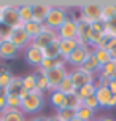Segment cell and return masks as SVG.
I'll list each match as a JSON object with an SVG mask.
<instances>
[{
	"instance_id": "6da1fadb",
	"label": "cell",
	"mask_w": 116,
	"mask_h": 121,
	"mask_svg": "<svg viewBox=\"0 0 116 121\" xmlns=\"http://www.w3.org/2000/svg\"><path fill=\"white\" fill-rule=\"evenodd\" d=\"M45 102H46V96L43 92L32 91V92H27V96L22 99L21 110L24 115H40V112L45 107Z\"/></svg>"
},
{
	"instance_id": "7a4b0ae2",
	"label": "cell",
	"mask_w": 116,
	"mask_h": 121,
	"mask_svg": "<svg viewBox=\"0 0 116 121\" xmlns=\"http://www.w3.org/2000/svg\"><path fill=\"white\" fill-rule=\"evenodd\" d=\"M0 24L8 26V27H11L13 30L24 27V24H22L21 19H19L18 5H13V3H2V8H0Z\"/></svg>"
},
{
	"instance_id": "3957f363",
	"label": "cell",
	"mask_w": 116,
	"mask_h": 121,
	"mask_svg": "<svg viewBox=\"0 0 116 121\" xmlns=\"http://www.w3.org/2000/svg\"><path fill=\"white\" fill-rule=\"evenodd\" d=\"M68 18H70V16H68V8L67 6H54L53 5L49 14L46 16V19H45V27L53 29V30L57 32L59 27H61Z\"/></svg>"
},
{
	"instance_id": "277c9868",
	"label": "cell",
	"mask_w": 116,
	"mask_h": 121,
	"mask_svg": "<svg viewBox=\"0 0 116 121\" xmlns=\"http://www.w3.org/2000/svg\"><path fill=\"white\" fill-rule=\"evenodd\" d=\"M92 54V48L86 46V45H79L76 49H73L70 54L65 57V64L72 65V69H76V67H81L84 64V60Z\"/></svg>"
},
{
	"instance_id": "5b68a950",
	"label": "cell",
	"mask_w": 116,
	"mask_h": 121,
	"mask_svg": "<svg viewBox=\"0 0 116 121\" xmlns=\"http://www.w3.org/2000/svg\"><path fill=\"white\" fill-rule=\"evenodd\" d=\"M68 77H70V80H72V83H73L76 91H78L79 88H83V86L89 85V83H94V80H95V75L83 70L81 67H76V69L68 70Z\"/></svg>"
},
{
	"instance_id": "8992f818",
	"label": "cell",
	"mask_w": 116,
	"mask_h": 121,
	"mask_svg": "<svg viewBox=\"0 0 116 121\" xmlns=\"http://www.w3.org/2000/svg\"><path fill=\"white\" fill-rule=\"evenodd\" d=\"M79 18L86 19L89 22L100 21V18H102V3L89 2V3L81 5V8H79Z\"/></svg>"
},
{
	"instance_id": "52a82bcc",
	"label": "cell",
	"mask_w": 116,
	"mask_h": 121,
	"mask_svg": "<svg viewBox=\"0 0 116 121\" xmlns=\"http://www.w3.org/2000/svg\"><path fill=\"white\" fill-rule=\"evenodd\" d=\"M59 40H78V22L75 18H68L57 30Z\"/></svg>"
},
{
	"instance_id": "ba28073f",
	"label": "cell",
	"mask_w": 116,
	"mask_h": 121,
	"mask_svg": "<svg viewBox=\"0 0 116 121\" xmlns=\"http://www.w3.org/2000/svg\"><path fill=\"white\" fill-rule=\"evenodd\" d=\"M59 40V37H57V32L53 29H48V27H45L41 30V34H38V37H35L33 40H32V45L33 46H37L40 49H45L48 48L51 43H54Z\"/></svg>"
},
{
	"instance_id": "9c48e42d",
	"label": "cell",
	"mask_w": 116,
	"mask_h": 121,
	"mask_svg": "<svg viewBox=\"0 0 116 121\" xmlns=\"http://www.w3.org/2000/svg\"><path fill=\"white\" fill-rule=\"evenodd\" d=\"M43 75L46 77V80L49 83V92H53V91H56L59 88L62 80L68 75V70H67V67H57V69H53L49 72L43 73Z\"/></svg>"
},
{
	"instance_id": "30bf717a",
	"label": "cell",
	"mask_w": 116,
	"mask_h": 121,
	"mask_svg": "<svg viewBox=\"0 0 116 121\" xmlns=\"http://www.w3.org/2000/svg\"><path fill=\"white\" fill-rule=\"evenodd\" d=\"M24 59H25V62H27L29 65L38 69V67L41 65V62L45 60L43 49L37 48V46H33V45L30 43V46H29V48L24 51Z\"/></svg>"
},
{
	"instance_id": "8fae6325",
	"label": "cell",
	"mask_w": 116,
	"mask_h": 121,
	"mask_svg": "<svg viewBox=\"0 0 116 121\" xmlns=\"http://www.w3.org/2000/svg\"><path fill=\"white\" fill-rule=\"evenodd\" d=\"M16 46H18L19 49H27L29 46H30L32 43V38L29 35H27V32L24 30V27H21V29H14L11 34V38H10Z\"/></svg>"
},
{
	"instance_id": "7c38bea8",
	"label": "cell",
	"mask_w": 116,
	"mask_h": 121,
	"mask_svg": "<svg viewBox=\"0 0 116 121\" xmlns=\"http://www.w3.org/2000/svg\"><path fill=\"white\" fill-rule=\"evenodd\" d=\"M21 49L11 42V40H5L0 42V59L2 60H11L14 57H18Z\"/></svg>"
},
{
	"instance_id": "4fadbf2b",
	"label": "cell",
	"mask_w": 116,
	"mask_h": 121,
	"mask_svg": "<svg viewBox=\"0 0 116 121\" xmlns=\"http://www.w3.org/2000/svg\"><path fill=\"white\" fill-rule=\"evenodd\" d=\"M53 5L51 3H45V2H38V3H32V11H33V21L45 24V19L49 14Z\"/></svg>"
},
{
	"instance_id": "5bb4252c",
	"label": "cell",
	"mask_w": 116,
	"mask_h": 121,
	"mask_svg": "<svg viewBox=\"0 0 116 121\" xmlns=\"http://www.w3.org/2000/svg\"><path fill=\"white\" fill-rule=\"evenodd\" d=\"M78 22V42L79 45H86L89 46V37H91V22L83 18L76 19Z\"/></svg>"
},
{
	"instance_id": "9a60e30c",
	"label": "cell",
	"mask_w": 116,
	"mask_h": 121,
	"mask_svg": "<svg viewBox=\"0 0 116 121\" xmlns=\"http://www.w3.org/2000/svg\"><path fill=\"white\" fill-rule=\"evenodd\" d=\"M57 67H67L65 64V60L62 59V57H57V59H45L41 62V65L35 69V72L37 73H46L49 70H53V69H57Z\"/></svg>"
},
{
	"instance_id": "2e32d148",
	"label": "cell",
	"mask_w": 116,
	"mask_h": 121,
	"mask_svg": "<svg viewBox=\"0 0 116 121\" xmlns=\"http://www.w3.org/2000/svg\"><path fill=\"white\" fill-rule=\"evenodd\" d=\"M13 77H14V75H13L10 65L0 64V92H3V91L8 88V85L11 83Z\"/></svg>"
},
{
	"instance_id": "e0dca14e",
	"label": "cell",
	"mask_w": 116,
	"mask_h": 121,
	"mask_svg": "<svg viewBox=\"0 0 116 121\" xmlns=\"http://www.w3.org/2000/svg\"><path fill=\"white\" fill-rule=\"evenodd\" d=\"M95 99H97V102H99V107L100 108H107V105H108V102H110V99H111V94L110 89H108V86H100V88H97L95 89Z\"/></svg>"
},
{
	"instance_id": "ac0fdd59",
	"label": "cell",
	"mask_w": 116,
	"mask_h": 121,
	"mask_svg": "<svg viewBox=\"0 0 116 121\" xmlns=\"http://www.w3.org/2000/svg\"><path fill=\"white\" fill-rule=\"evenodd\" d=\"M49 104H51L56 110L65 108V105H67V96L62 94L61 91L56 89V91H53V92H49Z\"/></svg>"
},
{
	"instance_id": "d6986e66",
	"label": "cell",
	"mask_w": 116,
	"mask_h": 121,
	"mask_svg": "<svg viewBox=\"0 0 116 121\" xmlns=\"http://www.w3.org/2000/svg\"><path fill=\"white\" fill-rule=\"evenodd\" d=\"M97 77L100 78H104L105 81H110V80L116 78V62H108V64H105V65L100 67V70H99Z\"/></svg>"
},
{
	"instance_id": "ffe728a7",
	"label": "cell",
	"mask_w": 116,
	"mask_h": 121,
	"mask_svg": "<svg viewBox=\"0 0 116 121\" xmlns=\"http://www.w3.org/2000/svg\"><path fill=\"white\" fill-rule=\"evenodd\" d=\"M79 46L78 40H59V51H61V57L65 59L73 49Z\"/></svg>"
},
{
	"instance_id": "44dd1931",
	"label": "cell",
	"mask_w": 116,
	"mask_h": 121,
	"mask_svg": "<svg viewBox=\"0 0 116 121\" xmlns=\"http://www.w3.org/2000/svg\"><path fill=\"white\" fill-rule=\"evenodd\" d=\"M18 13H19V19L22 24H27L33 21V11H32V3H22L18 5Z\"/></svg>"
},
{
	"instance_id": "7402d4cb",
	"label": "cell",
	"mask_w": 116,
	"mask_h": 121,
	"mask_svg": "<svg viewBox=\"0 0 116 121\" xmlns=\"http://www.w3.org/2000/svg\"><path fill=\"white\" fill-rule=\"evenodd\" d=\"M0 118H2V121H27L22 110H13V108H8V107L5 108L3 115Z\"/></svg>"
},
{
	"instance_id": "603a6c76",
	"label": "cell",
	"mask_w": 116,
	"mask_h": 121,
	"mask_svg": "<svg viewBox=\"0 0 116 121\" xmlns=\"http://www.w3.org/2000/svg\"><path fill=\"white\" fill-rule=\"evenodd\" d=\"M92 54H94L95 59H97V62L100 64V67L113 60L111 53L108 51V49H105V48H92Z\"/></svg>"
},
{
	"instance_id": "cb8c5ba5",
	"label": "cell",
	"mask_w": 116,
	"mask_h": 121,
	"mask_svg": "<svg viewBox=\"0 0 116 121\" xmlns=\"http://www.w3.org/2000/svg\"><path fill=\"white\" fill-rule=\"evenodd\" d=\"M22 77H13L11 83L8 85V88H6L5 91H3V94H11V96H19L21 92H22Z\"/></svg>"
},
{
	"instance_id": "d4e9b609",
	"label": "cell",
	"mask_w": 116,
	"mask_h": 121,
	"mask_svg": "<svg viewBox=\"0 0 116 121\" xmlns=\"http://www.w3.org/2000/svg\"><path fill=\"white\" fill-rule=\"evenodd\" d=\"M37 80L38 75L37 72H30L22 77V88H24L27 92H32V91H37Z\"/></svg>"
},
{
	"instance_id": "484cf974",
	"label": "cell",
	"mask_w": 116,
	"mask_h": 121,
	"mask_svg": "<svg viewBox=\"0 0 116 121\" xmlns=\"http://www.w3.org/2000/svg\"><path fill=\"white\" fill-rule=\"evenodd\" d=\"M116 16V2H108V3H102V18L100 21L108 22L110 19Z\"/></svg>"
},
{
	"instance_id": "4316f807",
	"label": "cell",
	"mask_w": 116,
	"mask_h": 121,
	"mask_svg": "<svg viewBox=\"0 0 116 121\" xmlns=\"http://www.w3.org/2000/svg\"><path fill=\"white\" fill-rule=\"evenodd\" d=\"M43 29H45V24H40V22H35V21H30V22L24 24V30L27 32V35L30 37L32 40L35 37H38V34H41Z\"/></svg>"
},
{
	"instance_id": "83f0119b",
	"label": "cell",
	"mask_w": 116,
	"mask_h": 121,
	"mask_svg": "<svg viewBox=\"0 0 116 121\" xmlns=\"http://www.w3.org/2000/svg\"><path fill=\"white\" fill-rule=\"evenodd\" d=\"M81 69L86 70V72H89V73H92V75H97L99 70H100V64H99L97 59L94 57V54H91L87 59L84 60V64L81 65Z\"/></svg>"
},
{
	"instance_id": "f1b7e54d",
	"label": "cell",
	"mask_w": 116,
	"mask_h": 121,
	"mask_svg": "<svg viewBox=\"0 0 116 121\" xmlns=\"http://www.w3.org/2000/svg\"><path fill=\"white\" fill-rule=\"evenodd\" d=\"M43 54H45V59H57L61 57V51H59V40L54 43H51L48 48L43 49Z\"/></svg>"
},
{
	"instance_id": "f546056e",
	"label": "cell",
	"mask_w": 116,
	"mask_h": 121,
	"mask_svg": "<svg viewBox=\"0 0 116 121\" xmlns=\"http://www.w3.org/2000/svg\"><path fill=\"white\" fill-rule=\"evenodd\" d=\"M76 118L81 121H95L97 112L89 110V108H86V107H81L79 110H76Z\"/></svg>"
},
{
	"instance_id": "4dcf8cb0",
	"label": "cell",
	"mask_w": 116,
	"mask_h": 121,
	"mask_svg": "<svg viewBox=\"0 0 116 121\" xmlns=\"http://www.w3.org/2000/svg\"><path fill=\"white\" fill-rule=\"evenodd\" d=\"M57 91H61L62 94H65V96H70V94L76 92V89H75V86H73V83H72V80H70V77H68V75L62 80V83L59 85Z\"/></svg>"
},
{
	"instance_id": "1f68e13d",
	"label": "cell",
	"mask_w": 116,
	"mask_h": 121,
	"mask_svg": "<svg viewBox=\"0 0 116 121\" xmlns=\"http://www.w3.org/2000/svg\"><path fill=\"white\" fill-rule=\"evenodd\" d=\"M57 118L61 121H72L73 118H76V110H72V108H59V110H56V113H54Z\"/></svg>"
},
{
	"instance_id": "d6a6232c",
	"label": "cell",
	"mask_w": 116,
	"mask_h": 121,
	"mask_svg": "<svg viewBox=\"0 0 116 121\" xmlns=\"http://www.w3.org/2000/svg\"><path fill=\"white\" fill-rule=\"evenodd\" d=\"M65 107H67V108H72V110H79L83 107V99H81L76 92H73V94L67 96V105H65Z\"/></svg>"
},
{
	"instance_id": "836d02e7",
	"label": "cell",
	"mask_w": 116,
	"mask_h": 121,
	"mask_svg": "<svg viewBox=\"0 0 116 121\" xmlns=\"http://www.w3.org/2000/svg\"><path fill=\"white\" fill-rule=\"evenodd\" d=\"M95 85L94 83H89V85H86V86H83V88H79L78 91H76V94H78L83 100L84 99H87V97H92L94 94H95Z\"/></svg>"
},
{
	"instance_id": "e575fe53",
	"label": "cell",
	"mask_w": 116,
	"mask_h": 121,
	"mask_svg": "<svg viewBox=\"0 0 116 121\" xmlns=\"http://www.w3.org/2000/svg\"><path fill=\"white\" fill-rule=\"evenodd\" d=\"M6 96V107L13 110H21L22 105V99L19 96H11V94H5Z\"/></svg>"
},
{
	"instance_id": "d590c367",
	"label": "cell",
	"mask_w": 116,
	"mask_h": 121,
	"mask_svg": "<svg viewBox=\"0 0 116 121\" xmlns=\"http://www.w3.org/2000/svg\"><path fill=\"white\" fill-rule=\"evenodd\" d=\"M37 75H38V80H37V91H40V92H43V94L49 92V83H48V80H46V77H45L43 73H37Z\"/></svg>"
},
{
	"instance_id": "8d00e7d4",
	"label": "cell",
	"mask_w": 116,
	"mask_h": 121,
	"mask_svg": "<svg viewBox=\"0 0 116 121\" xmlns=\"http://www.w3.org/2000/svg\"><path fill=\"white\" fill-rule=\"evenodd\" d=\"M83 107H86V108H89V110H94V112H97V110L100 108V107H99L97 99H95V96L84 99V100H83Z\"/></svg>"
},
{
	"instance_id": "74e56055",
	"label": "cell",
	"mask_w": 116,
	"mask_h": 121,
	"mask_svg": "<svg viewBox=\"0 0 116 121\" xmlns=\"http://www.w3.org/2000/svg\"><path fill=\"white\" fill-rule=\"evenodd\" d=\"M13 34V29L8 27V26L0 24V42H5V40H10Z\"/></svg>"
},
{
	"instance_id": "f35d334b",
	"label": "cell",
	"mask_w": 116,
	"mask_h": 121,
	"mask_svg": "<svg viewBox=\"0 0 116 121\" xmlns=\"http://www.w3.org/2000/svg\"><path fill=\"white\" fill-rule=\"evenodd\" d=\"M105 32H107L108 35L116 38V16L113 19H110L108 22H105Z\"/></svg>"
},
{
	"instance_id": "ab89813d",
	"label": "cell",
	"mask_w": 116,
	"mask_h": 121,
	"mask_svg": "<svg viewBox=\"0 0 116 121\" xmlns=\"http://www.w3.org/2000/svg\"><path fill=\"white\" fill-rule=\"evenodd\" d=\"M107 49L111 53V56H116V38L113 37L110 40V43H108V46H107Z\"/></svg>"
},
{
	"instance_id": "60d3db41",
	"label": "cell",
	"mask_w": 116,
	"mask_h": 121,
	"mask_svg": "<svg viewBox=\"0 0 116 121\" xmlns=\"http://www.w3.org/2000/svg\"><path fill=\"white\" fill-rule=\"evenodd\" d=\"M5 108H6V96L2 92V94H0V116L3 115Z\"/></svg>"
},
{
	"instance_id": "b9f144b4",
	"label": "cell",
	"mask_w": 116,
	"mask_h": 121,
	"mask_svg": "<svg viewBox=\"0 0 116 121\" xmlns=\"http://www.w3.org/2000/svg\"><path fill=\"white\" fill-rule=\"evenodd\" d=\"M107 86H108V89H110V92H111V94H113V96H116V78L110 80Z\"/></svg>"
},
{
	"instance_id": "7bdbcfd3",
	"label": "cell",
	"mask_w": 116,
	"mask_h": 121,
	"mask_svg": "<svg viewBox=\"0 0 116 121\" xmlns=\"http://www.w3.org/2000/svg\"><path fill=\"white\" fill-rule=\"evenodd\" d=\"M27 121H46V116L45 115H33L30 118H27Z\"/></svg>"
},
{
	"instance_id": "ee69618b",
	"label": "cell",
	"mask_w": 116,
	"mask_h": 121,
	"mask_svg": "<svg viewBox=\"0 0 116 121\" xmlns=\"http://www.w3.org/2000/svg\"><path fill=\"white\" fill-rule=\"evenodd\" d=\"M107 108H116V96H111L110 102H108V105H107Z\"/></svg>"
},
{
	"instance_id": "f6af8a7d",
	"label": "cell",
	"mask_w": 116,
	"mask_h": 121,
	"mask_svg": "<svg viewBox=\"0 0 116 121\" xmlns=\"http://www.w3.org/2000/svg\"><path fill=\"white\" fill-rule=\"evenodd\" d=\"M95 121H116L113 116H99V118H95Z\"/></svg>"
},
{
	"instance_id": "bcb514c9",
	"label": "cell",
	"mask_w": 116,
	"mask_h": 121,
	"mask_svg": "<svg viewBox=\"0 0 116 121\" xmlns=\"http://www.w3.org/2000/svg\"><path fill=\"white\" fill-rule=\"evenodd\" d=\"M46 121H61V120L56 115H49V116H46Z\"/></svg>"
},
{
	"instance_id": "7dc6e473",
	"label": "cell",
	"mask_w": 116,
	"mask_h": 121,
	"mask_svg": "<svg viewBox=\"0 0 116 121\" xmlns=\"http://www.w3.org/2000/svg\"><path fill=\"white\" fill-rule=\"evenodd\" d=\"M72 121H81V120H78V118H73V120H72Z\"/></svg>"
},
{
	"instance_id": "c3c4849f",
	"label": "cell",
	"mask_w": 116,
	"mask_h": 121,
	"mask_svg": "<svg viewBox=\"0 0 116 121\" xmlns=\"http://www.w3.org/2000/svg\"><path fill=\"white\" fill-rule=\"evenodd\" d=\"M113 62H116V56H113Z\"/></svg>"
},
{
	"instance_id": "681fc988",
	"label": "cell",
	"mask_w": 116,
	"mask_h": 121,
	"mask_svg": "<svg viewBox=\"0 0 116 121\" xmlns=\"http://www.w3.org/2000/svg\"><path fill=\"white\" fill-rule=\"evenodd\" d=\"M0 8H2V3H0Z\"/></svg>"
},
{
	"instance_id": "f907efd6",
	"label": "cell",
	"mask_w": 116,
	"mask_h": 121,
	"mask_svg": "<svg viewBox=\"0 0 116 121\" xmlns=\"http://www.w3.org/2000/svg\"><path fill=\"white\" fill-rule=\"evenodd\" d=\"M0 121H2V118H0Z\"/></svg>"
}]
</instances>
